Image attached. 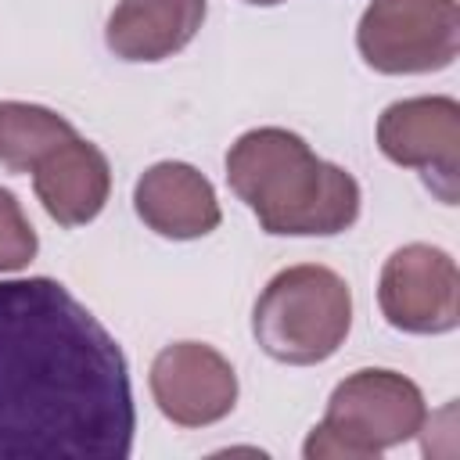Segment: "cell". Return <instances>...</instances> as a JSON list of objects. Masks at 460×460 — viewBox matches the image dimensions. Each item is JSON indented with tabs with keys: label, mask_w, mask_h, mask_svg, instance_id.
<instances>
[{
	"label": "cell",
	"mask_w": 460,
	"mask_h": 460,
	"mask_svg": "<svg viewBox=\"0 0 460 460\" xmlns=\"http://www.w3.org/2000/svg\"><path fill=\"white\" fill-rule=\"evenodd\" d=\"M137 410L108 327L58 280H0V460H126Z\"/></svg>",
	"instance_id": "cell-1"
},
{
	"label": "cell",
	"mask_w": 460,
	"mask_h": 460,
	"mask_svg": "<svg viewBox=\"0 0 460 460\" xmlns=\"http://www.w3.org/2000/svg\"><path fill=\"white\" fill-rule=\"evenodd\" d=\"M226 183L266 234L331 237L359 219V183L280 126L241 133L226 151Z\"/></svg>",
	"instance_id": "cell-2"
},
{
	"label": "cell",
	"mask_w": 460,
	"mask_h": 460,
	"mask_svg": "<svg viewBox=\"0 0 460 460\" xmlns=\"http://www.w3.org/2000/svg\"><path fill=\"white\" fill-rule=\"evenodd\" d=\"M352 327L349 284L316 262L280 270L252 309V334L259 349L291 367L331 359Z\"/></svg>",
	"instance_id": "cell-3"
},
{
	"label": "cell",
	"mask_w": 460,
	"mask_h": 460,
	"mask_svg": "<svg viewBox=\"0 0 460 460\" xmlns=\"http://www.w3.org/2000/svg\"><path fill=\"white\" fill-rule=\"evenodd\" d=\"M420 388L395 370H356L327 399L323 420L309 431L302 453L305 460H367L377 456L424 428Z\"/></svg>",
	"instance_id": "cell-4"
},
{
	"label": "cell",
	"mask_w": 460,
	"mask_h": 460,
	"mask_svg": "<svg viewBox=\"0 0 460 460\" xmlns=\"http://www.w3.org/2000/svg\"><path fill=\"white\" fill-rule=\"evenodd\" d=\"M356 47L385 75L449 68L460 50V7L456 0H374L359 18Z\"/></svg>",
	"instance_id": "cell-5"
},
{
	"label": "cell",
	"mask_w": 460,
	"mask_h": 460,
	"mask_svg": "<svg viewBox=\"0 0 460 460\" xmlns=\"http://www.w3.org/2000/svg\"><path fill=\"white\" fill-rule=\"evenodd\" d=\"M377 147L388 162L417 169L442 205H456L460 104L453 97L395 101L377 119Z\"/></svg>",
	"instance_id": "cell-6"
},
{
	"label": "cell",
	"mask_w": 460,
	"mask_h": 460,
	"mask_svg": "<svg viewBox=\"0 0 460 460\" xmlns=\"http://www.w3.org/2000/svg\"><path fill=\"white\" fill-rule=\"evenodd\" d=\"M381 316L406 334H446L460 323V273L435 244H402L377 280Z\"/></svg>",
	"instance_id": "cell-7"
},
{
	"label": "cell",
	"mask_w": 460,
	"mask_h": 460,
	"mask_svg": "<svg viewBox=\"0 0 460 460\" xmlns=\"http://www.w3.org/2000/svg\"><path fill=\"white\" fill-rule=\"evenodd\" d=\"M151 395L180 428L223 420L237 402V374L223 352L201 341H172L151 363Z\"/></svg>",
	"instance_id": "cell-8"
},
{
	"label": "cell",
	"mask_w": 460,
	"mask_h": 460,
	"mask_svg": "<svg viewBox=\"0 0 460 460\" xmlns=\"http://www.w3.org/2000/svg\"><path fill=\"white\" fill-rule=\"evenodd\" d=\"M133 208L147 230L172 241H194L219 226L223 212L212 183L187 162H158L133 187Z\"/></svg>",
	"instance_id": "cell-9"
},
{
	"label": "cell",
	"mask_w": 460,
	"mask_h": 460,
	"mask_svg": "<svg viewBox=\"0 0 460 460\" xmlns=\"http://www.w3.org/2000/svg\"><path fill=\"white\" fill-rule=\"evenodd\" d=\"M32 187L58 226H83L101 216L111 190V169L97 144L72 137L32 169Z\"/></svg>",
	"instance_id": "cell-10"
},
{
	"label": "cell",
	"mask_w": 460,
	"mask_h": 460,
	"mask_svg": "<svg viewBox=\"0 0 460 460\" xmlns=\"http://www.w3.org/2000/svg\"><path fill=\"white\" fill-rule=\"evenodd\" d=\"M205 11V0H119L104 43L122 61H165L198 36Z\"/></svg>",
	"instance_id": "cell-11"
},
{
	"label": "cell",
	"mask_w": 460,
	"mask_h": 460,
	"mask_svg": "<svg viewBox=\"0 0 460 460\" xmlns=\"http://www.w3.org/2000/svg\"><path fill=\"white\" fill-rule=\"evenodd\" d=\"M72 137V122L58 111L25 101H0V165L11 172H32L54 147Z\"/></svg>",
	"instance_id": "cell-12"
},
{
	"label": "cell",
	"mask_w": 460,
	"mask_h": 460,
	"mask_svg": "<svg viewBox=\"0 0 460 460\" xmlns=\"http://www.w3.org/2000/svg\"><path fill=\"white\" fill-rule=\"evenodd\" d=\"M36 248H40V241H36L32 223L22 212V201L0 187V273L29 266Z\"/></svg>",
	"instance_id": "cell-13"
},
{
	"label": "cell",
	"mask_w": 460,
	"mask_h": 460,
	"mask_svg": "<svg viewBox=\"0 0 460 460\" xmlns=\"http://www.w3.org/2000/svg\"><path fill=\"white\" fill-rule=\"evenodd\" d=\"M244 4H255V7H273V4H280V0H244Z\"/></svg>",
	"instance_id": "cell-14"
}]
</instances>
